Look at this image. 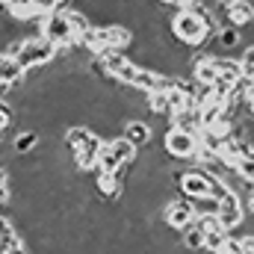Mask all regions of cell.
Returning <instances> with one entry per match:
<instances>
[{"instance_id":"cell-1","label":"cell","mask_w":254,"mask_h":254,"mask_svg":"<svg viewBox=\"0 0 254 254\" xmlns=\"http://www.w3.org/2000/svg\"><path fill=\"white\" fill-rule=\"evenodd\" d=\"M169 33L172 39H178L181 45L187 48H198V45H207V39L213 36L207 30V24L201 21L198 9H175L169 15Z\"/></svg>"},{"instance_id":"cell-2","label":"cell","mask_w":254,"mask_h":254,"mask_svg":"<svg viewBox=\"0 0 254 254\" xmlns=\"http://www.w3.org/2000/svg\"><path fill=\"white\" fill-rule=\"evenodd\" d=\"M175 184L181 187L184 198H190V201H198V198H207V195H213L216 184H219V178H216V175H210L207 169L195 166V169H187V172L175 175Z\"/></svg>"},{"instance_id":"cell-3","label":"cell","mask_w":254,"mask_h":254,"mask_svg":"<svg viewBox=\"0 0 254 254\" xmlns=\"http://www.w3.org/2000/svg\"><path fill=\"white\" fill-rule=\"evenodd\" d=\"M57 57H60V48L54 42H48L45 36H33V39L24 42V51H21L18 63L24 65L27 71H36V68H45V65L57 63Z\"/></svg>"},{"instance_id":"cell-4","label":"cell","mask_w":254,"mask_h":254,"mask_svg":"<svg viewBox=\"0 0 254 254\" xmlns=\"http://www.w3.org/2000/svg\"><path fill=\"white\" fill-rule=\"evenodd\" d=\"M163 225L169 228V231H178V234H184L187 228H192L195 222H198V213H195V204H192L190 198H172L166 207H163Z\"/></svg>"},{"instance_id":"cell-5","label":"cell","mask_w":254,"mask_h":254,"mask_svg":"<svg viewBox=\"0 0 254 254\" xmlns=\"http://www.w3.org/2000/svg\"><path fill=\"white\" fill-rule=\"evenodd\" d=\"M163 148H166V154L172 157V160H190L198 154V148H201V139L190 133V130H184V127H172V130H166V136H163Z\"/></svg>"},{"instance_id":"cell-6","label":"cell","mask_w":254,"mask_h":254,"mask_svg":"<svg viewBox=\"0 0 254 254\" xmlns=\"http://www.w3.org/2000/svg\"><path fill=\"white\" fill-rule=\"evenodd\" d=\"M98 39H101L104 51H125L127 45L136 42V30L127 27V24H101Z\"/></svg>"},{"instance_id":"cell-7","label":"cell","mask_w":254,"mask_h":254,"mask_svg":"<svg viewBox=\"0 0 254 254\" xmlns=\"http://www.w3.org/2000/svg\"><path fill=\"white\" fill-rule=\"evenodd\" d=\"M219 222L225 225V231H237L246 222V201L240 198V192H228L219 204Z\"/></svg>"},{"instance_id":"cell-8","label":"cell","mask_w":254,"mask_h":254,"mask_svg":"<svg viewBox=\"0 0 254 254\" xmlns=\"http://www.w3.org/2000/svg\"><path fill=\"white\" fill-rule=\"evenodd\" d=\"M122 136H127L139 151H145V148H151V139H154V127L148 125V122H142V119H130L125 127V133Z\"/></svg>"},{"instance_id":"cell-9","label":"cell","mask_w":254,"mask_h":254,"mask_svg":"<svg viewBox=\"0 0 254 254\" xmlns=\"http://www.w3.org/2000/svg\"><path fill=\"white\" fill-rule=\"evenodd\" d=\"M18 249H24V240L15 231V222L9 219V213H3V219H0V254L18 252Z\"/></svg>"},{"instance_id":"cell-10","label":"cell","mask_w":254,"mask_h":254,"mask_svg":"<svg viewBox=\"0 0 254 254\" xmlns=\"http://www.w3.org/2000/svg\"><path fill=\"white\" fill-rule=\"evenodd\" d=\"M125 172V163L119 160V154L113 151L110 142H104L101 154H98V166H95V175H122Z\"/></svg>"},{"instance_id":"cell-11","label":"cell","mask_w":254,"mask_h":254,"mask_svg":"<svg viewBox=\"0 0 254 254\" xmlns=\"http://www.w3.org/2000/svg\"><path fill=\"white\" fill-rule=\"evenodd\" d=\"M27 80V68L18 63V60H12V57H0V83H6V86H21Z\"/></svg>"},{"instance_id":"cell-12","label":"cell","mask_w":254,"mask_h":254,"mask_svg":"<svg viewBox=\"0 0 254 254\" xmlns=\"http://www.w3.org/2000/svg\"><path fill=\"white\" fill-rule=\"evenodd\" d=\"M39 145H42V133H39V130H21V133L15 136V142H12V151H15L18 157H27V154H33Z\"/></svg>"},{"instance_id":"cell-13","label":"cell","mask_w":254,"mask_h":254,"mask_svg":"<svg viewBox=\"0 0 254 254\" xmlns=\"http://www.w3.org/2000/svg\"><path fill=\"white\" fill-rule=\"evenodd\" d=\"M228 12H231V24L240 27V30L254 24V3L252 0H237L234 6H228Z\"/></svg>"},{"instance_id":"cell-14","label":"cell","mask_w":254,"mask_h":254,"mask_svg":"<svg viewBox=\"0 0 254 254\" xmlns=\"http://www.w3.org/2000/svg\"><path fill=\"white\" fill-rule=\"evenodd\" d=\"M98 60H101V65L107 68V74H110L113 80H116V77H119V74L125 71L127 65H130V57H125L122 51H104V54H101Z\"/></svg>"},{"instance_id":"cell-15","label":"cell","mask_w":254,"mask_h":254,"mask_svg":"<svg viewBox=\"0 0 254 254\" xmlns=\"http://www.w3.org/2000/svg\"><path fill=\"white\" fill-rule=\"evenodd\" d=\"M181 246L187 249V252H204V246H207V234H204V228L195 222L192 228L184 231V240H181Z\"/></svg>"},{"instance_id":"cell-16","label":"cell","mask_w":254,"mask_h":254,"mask_svg":"<svg viewBox=\"0 0 254 254\" xmlns=\"http://www.w3.org/2000/svg\"><path fill=\"white\" fill-rule=\"evenodd\" d=\"M110 145H113V151L119 154V160H122L125 166H130V163H136V160H139V148H136L127 136H116Z\"/></svg>"},{"instance_id":"cell-17","label":"cell","mask_w":254,"mask_h":254,"mask_svg":"<svg viewBox=\"0 0 254 254\" xmlns=\"http://www.w3.org/2000/svg\"><path fill=\"white\" fill-rule=\"evenodd\" d=\"M243 42V33H240V27H225V30H219L216 36H213V45H216V51H231V48H237Z\"/></svg>"},{"instance_id":"cell-18","label":"cell","mask_w":254,"mask_h":254,"mask_svg":"<svg viewBox=\"0 0 254 254\" xmlns=\"http://www.w3.org/2000/svg\"><path fill=\"white\" fill-rule=\"evenodd\" d=\"M195 204V213L198 216H219V198H213V195H207V198H198V201H192Z\"/></svg>"},{"instance_id":"cell-19","label":"cell","mask_w":254,"mask_h":254,"mask_svg":"<svg viewBox=\"0 0 254 254\" xmlns=\"http://www.w3.org/2000/svg\"><path fill=\"white\" fill-rule=\"evenodd\" d=\"M240 65H243V74L254 80V45H246L243 54H240Z\"/></svg>"},{"instance_id":"cell-20","label":"cell","mask_w":254,"mask_h":254,"mask_svg":"<svg viewBox=\"0 0 254 254\" xmlns=\"http://www.w3.org/2000/svg\"><path fill=\"white\" fill-rule=\"evenodd\" d=\"M9 198H12V192H9V169L3 166L0 169V204L9 207Z\"/></svg>"},{"instance_id":"cell-21","label":"cell","mask_w":254,"mask_h":254,"mask_svg":"<svg viewBox=\"0 0 254 254\" xmlns=\"http://www.w3.org/2000/svg\"><path fill=\"white\" fill-rule=\"evenodd\" d=\"M12 125H15V113L9 110V104H0V130L6 133Z\"/></svg>"},{"instance_id":"cell-22","label":"cell","mask_w":254,"mask_h":254,"mask_svg":"<svg viewBox=\"0 0 254 254\" xmlns=\"http://www.w3.org/2000/svg\"><path fill=\"white\" fill-rule=\"evenodd\" d=\"M157 3H163V6H169V9H178V0H157Z\"/></svg>"},{"instance_id":"cell-23","label":"cell","mask_w":254,"mask_h":254,"mask_svg":"<svg viewBox=\"0 0 254 254\" xmlns=\"http://www.w3.org/2000/svg\"><path fill=\"white\" fill-rule=\"evenodd\" d=\"M249 110H252V116H254V98H252V101H249Z\"/></svg>"}]
</instances>
